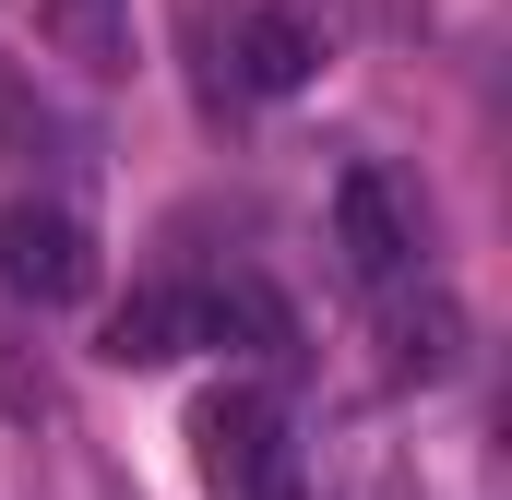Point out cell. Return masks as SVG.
Wrapping results in <instances>:
<instances>
[{"label": "cell", "instance_id": "obj_5", "mask_svg": "<svg viewBox=\"0 0 512 500\" xmlns=\"http://www.w3.org/2000/svg\"><path fill=\"white\" fill-rule=\"evenodd\" d=\"M191 346H203V310H191L179 286H131L120 310H108V334H96L108 370H167V358H191Z\"/></svg>", "mask_w": 512, "mask_h": 500}, {"label": "cell", "instance_id": "obj_7", "mask_svg": "<svg viewBox=\"0 0 512 500\" xmlns=\"http://www.w3.org/2000/svg\"><path fill=\"white\" fill-rule=\"evenodd\" d=\"M191 310H203V334H215V346H251V358H286V346H298V322H286V298H274L262 274H227V286H215V298H191Z\"/></svg>", "mask_w": 512, "mask_h": 500}, {"label": "cell", "instance_id": "obj_8", "mask_svg": "<svg viewBox=\"0 0 512 500\" xmlns=\"http://www.w3.org/2000/svg\"><path fill=\"white\" fill-rule=\"evenodd\" d=\"M48 36H60V60L120 72L131 60V0H48Z\"/></svg>", "mask_w": 512, "mask_h": 500}, {"label": "cell", "instance_id": "obj_6", "mask_svg": "<svg viewBox=\"0 0 512 500\" xmlns=\"http://www.w3.org/2000/svg\"><path fill=\"white\" fill-rule=\"evenodd\" d=\"M382 346H393V381H453V358H465V310L441 298V286H382Z\"/></svg>", "mask_w": 512, "mask_h": 500}, {"label": "cell", "instance_id": "obj_1", "mask_svg": "<svg viewBox=\"0 0 512 500\" xmlns=\"http://www.w3.org/2000/svg\"><path fill=\"white\" fill-rule=\"evenodd\" d=\"M0 286L36 298V310H72V298L96 286L84 215H60V203H12V215H0Z\"/></svg>", "mask_w": 512, "mask_h": 500}, {"label": "cell", "instance_id": "obj_3", "mask_svg": "<svg viewBox=\"0 0 512 500\" xmlns=\"http://www.w3.org/2000/svg\"><path fill=\"white\" fill-rule=\"evenodd\" d=\"M334 250H346L358 286H405V262H417V215H405V191H393L382 167H346V179H334Z\"/></svg>", "mask_w": 512, "mask_h": 500}, {"label": "cell", "instance_id": "obj_4", "mask_svg": "<svg viewBox=\"0 0 512 500\" xmlns=\"http://www.w3.org/2000/svg\"><path fill=\"white\" fill-rule=\"evenodd\" d=\"M322 48H334V12L322 0H262L251 24H239V84L251 96H298L322 72Z\"/></svg>", "mask_w": 512, "mask_h": 500}, {"label": "cell", "instance_id": "obj_2", "mask_svg": "<svg viewBox=\"0 0 512 500\" xmlns=\"http://www.w3.org/2000/svg\"><path fill=\"white\" fill-rule=\"evenodd\" d=\"M191 465H203V477H215L227 500H251L262 477H286L274 405H262L251 381H227V393H203V405H191Z\"/></svg>", "mask_w": 512, "mask_h": 500}]
</instances>
